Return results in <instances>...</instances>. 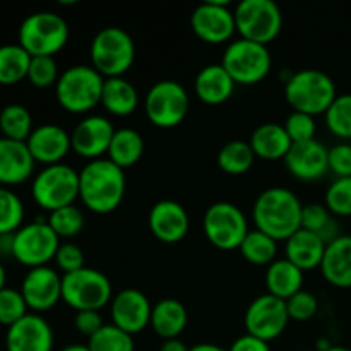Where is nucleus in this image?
<instances>
[{
  "mask_svg": "<svg viewBox=\"0 0 351 351\" xmlns=\"http://www.w3.org/2000/svg\"><path fill=\"white\" fill-rule=\"evenodd\" d=\"M326 351H351V348H348V346H336V345H331Z\"/></svg>",
  "mask_w": 351,
  "mask_h": 351,
  "instance_id": "nucleus-55",
  "label": "nucleus"
},
{
  "mask_svg": "<svg viewBox=\"0 0 351 351\" xmlns=\"http://www.w3.org/2000/svg\"><path fill=\"white\" fill-rule=\"evenodd\" d=\"M5 283H7V271L5 267H3V264L0 263V291H2L3 288H7Z\"/></svg>",
  "mask_w": 351,
  "mask_h": 351,
  "instance_id": "nucleus-53",
  "label": "nucleus"
},
{
  "mask_svg": "<svg viewBox=\"0 0 351 351\" xmlns=\"http://www.w3.org/2000/svg\"><path fill=\"white\" fill-rule=\"evenodd\" d=\"M91 351H136L134 336L113 324H105L95 336L88 339Z\"/></svg>",
  "mask_w": 351,
  "mask_h": 351,
  "instance_id": "nucleus-37",
  "label": "nucleus"
},
{
  "mask_svg": "<svg viewBox=\"0 0 351 351\" xmlns=\"http://www.w3.org/2000/svg\"><path fill=\"white\" fill-rule=\"evenodd\" d=\"M125 195V171L108 158L93 160L79 171V199L96 215L113 213Z\"/></svg>",
  "mask_w": 351,
  "mask_h": 351,
  "instance_id": "nucleus-2",
  "label": "nucleus"
},
{
  "mask_svg": "<svg viewBox=\"0 0 351 351\" xmlns=\"http://www.w3.org/2000/svg\"><path fill=\"white\" fill-rule=\"evenodd\" d=\"M34 202L45 211L72 206L79 197V171L65 163L45 167L31 184Z\"/></svg>",
  "mask_w": 351,
  "mask_h": 351,
  "instance_id": "nucleus-8",
  "label": "nucleus"
},
{
  "mask_svg": "<svg viewBox=\"0 0 351 351\" xmlns=\"http://www.w3.org/2000/svg\"><path fill=\"white\" fill-rule=\"evenodd\" d=\"M89 55L91 65L105 79L123 77L136 60V45L122 27L108 26L95 34Z\"/></svg>",
  "mask_w": 351,
  "mask_h": 351,
  "instance_id": "nucleus-5",
  "label": "nucleus"
},
{
  "mask_svg": "<svg viewBox=\"0 0 351 351\" xmlns=\"http://www.w3.org/2000/svg\"><path fill=\"white\" fill-rule=\"evenodd\" d=\"M329 149L319 141L293 144L290 153L285 158V167L291 177L300 182L321 180L329 171Z\"/></svg>",
  "mask_w": 351,
  "mask_h": 351,
  "instance_id": "nucleus-20",
  "label": "nucleus"
},
{
  "mask_svg": "<svg viewBox=\"0 0 351 351\" xmlns=\"http://www.w3.org/2000/svg\"><path fill=\"white\" fill-rule=\"evenodd\" d=\"M256 161L252 147L245 141H232L218 153V167L228 175H243Z\"/></svg>",
  "mask_w": 351,
  "mask_h": 351,
  "instance_id": "nucleus-36",
  "label": "nucleus"
},
{
  "mask_svg": "<svg viewBox=\"0 0 351 351\" xmlns=\"http://www.w3.org/2000/svg\"><path fill=\"white\" fill-rule=\"evenodd\" d=\"M191 27L195 36L209 45L228 41L235 34V16L228 0H208L191 14Z\"/></svg>",
  "mask_w": 351,
  "mask_h": 351,
  "instance_id": "nucleus-15",
  "label": "nucleus"
},
{
  "mask_svg": "<svg viewBox=\"0 0 351 351\" xmlns=\"http://www.w3.org/2000/svg\"><path fill=\"white\" fill-rule=\"evenodd\" d=\"M237 33L243 40L269 45L283 26V14L273 0H242L233 9Z\"/></svg>",
  "mask_w": 351,
  "mask_h": 351,
  "instance_id": "nucleus-10",
  "label": "nucleus"
},
{
  "mask_svg": "<svg viewBox=\"0 0 351 351\" xmlns=\"http://www.w3.org/2000/svg\"><path fill=\"white\" fill-rule=\"evenodd\" d=\"M153 305L146 295L136 288H125L112 298L110 314L112 324L129 335H139L151 324Z\"/></svg>",
  "mask_w": 351,
  "mask_h": 351,
  "instance_id": "nucleus-17",
  "label": "nucleus"
},
{
  "mask_svg": "<svg viewBox=\"0 0 351 351\" xmlns=\"http://www.w3.org/2000/svg\"><path fill=\"white\" fill-rule=\"evenodd\" d=\"M221 65L232 75L235 84L254 86L267 77L273 58L266 45L240 38L226 47Z\"/></svg>",
  "mask_w": 351,
  "mask_h": 351,
  "instance_id": "nucleus-9",
  "label": "nucleus"
},
{
  "mask_svg": "<svg viewBox=\"0 0 351 351\" xmlns=\"http://www.w3.org/2000/svg\"><path fill=\"white\" fill-rule=\"evenodd\" d=\"M336 84L326 72L317 69L298 71L285 82V98L293 112L322 115L336 99Z\"/></svg>",
  "mask_w": 351,
  "mask_h": 351,
  "instance_id": "nucleus-4",
  "label": "nucleus"
},
{
  "mask_svg": "<svg viewBox=\"0 0 351 351\" xmlns=\"http://www.w3.org/2000/svg\"><path fill=\"white\" fill-rule=\"evenodd\" d=\"M206 239L218 250H239L247 237L249 223L242 209L233 202L219 201L209 206L202 218Z\"/></svg>",
  "mask_w": 351,
  "mask_h": 351,
  "instance_id": "nucleus-12",
  "label": "nucleus"
},
{
  "mask_svg": "<svg viewBox=\"0 0 351 351\" xmlns=\"http://www.w3.org/2000/svg\"><path fill=\"white\" fill-rule=\"evenodd\" d=\"M24 204L16 192L0 187V235H12L23 226Z\"/></svg>",
  "mask_w": 351,
  "mask_h": 351,
  "instance_id": "nucleus-38",
  "label": "nucleus"
},
{
  "mask_svg": "<svg viewBox=\"0 0 351 351\" xmlns=\"http://www.w3.org/2000/svg\"><path fill=\"white\" fill-rule=\"evenodd\" d=\"M99 105L115 117H129L139 105V93L125 77L105 79Z\"/></svg>",
  "mask_w": 351,
  "mask_h": 351,
  "instance_id": "nucleus-30",
  "label": "nucleus"
},
{
  "mask_svg": "<svg viewBox=\"0 0 351 351\" xmlns=\"http://www.w3.org/2000/svg\"><path fill=\"white\" fill-rule=\"evenodd\" d=\"M304 204L298 195L287 187H271L257 195L252 208L256 230L266 233L276 242H287L302 228Z\"/></svg>",
  "mask_w": 351,
  "mask_h": 351,
  "instance_id": "nucleus-1",
  "label": "nucleus"
},
{
  "mask_svg": "<svg viewBox=\"0 0 351 351\" xmlns=\"http://www.w3.org/2000/svg\"><path fill=\"white\" fill-rule=\"evenodd\" d=\"M302 228L319 235L326 243H331L339 237L338 223L332 218L331 211L326 208V204H319V202H311V204L304 206Z\"/></svg>",
  "mask_w": 351,
  "mask_h": 351,
  "instance_id": "nucleus-35",
  "label": "nucleus"
},
{
  "mask_svg": "<svg viewBox=\"0 0 351 351\" xmlns=\"http://www.w3.org/2000/svg\"><path fill=\"white\" fill-rule=\"evenodd\" d=\"M247 335L256 336L263 341L271 343L280 338L290 322V315L287 311V302L264 293L254 298L245 311Z\"/></svg>",
  "mask_w": 351,
  "mask_h": 351,
  "instance_id": "nucleus-14",
  "label": "nucleus"
},
{
  "mask_svg": "<svg viewBox=\"0 0 351 351\" xmlns=\"http://www.w3.org/2000/svg\"><path fill=\"white\" fill-rule=\"evenodd\" d=\"M55 264H57L58 269L64 274H71L74 271L82 269L84 266V252L81 250V247L75 245L72 242H64L58 247L57 254H55Z\"/></svg>",
  "mask_w": 351,
  "mask_h": 351,
  "instance_id": "nucleus-46",
  "label": "nucleus"
},
{
  "mask_svg": "<svg viewBox=\"0 0 351 351\" xmlns=\"http://www.w3.org/2000/svg\"><path fill=\"white\" fill-rule=\"evenodd\" d=\"M27 149L36 163L45 167L62 163L69 151H72L71 134L57 123H43L31 132L26 141Z\"/></svg>",
  "mask_w": 351,
  "mask_h": 351,
  "instance_id": "nucleus-22",
  "label": "nucleus"
},
{
  "mask_svg": "<svg viewBox=\"0 0 351 351\" xmlns=\"http://www.w3.org/2000/svg\"><path fill=\"white\" fill-rule=\"evenodd\" d=\"M60 243V239L50 225L38 219L23 225L14 233L12 257L29 269L48 266V263L55 259Z\"/></svg>",
  "mask_w": 351,
  "mask_h": 351,
  "instance_id": "nucleus-13",
  "label": "nucleus"
},
{
  "mask_svg": "<svg viewBox=\"0 0 351 351\" xmlns=\"http://www.w3.org/2000/svg\"><path fill=\"white\" fill-rule=\"evenodd\" d=\"M108 276L93 267H82L62 276V300L75 312L96 311L112 304Z\"/></svg>",
  "mask_w": 351,
  "mask_h": 351,
  "instance_id": "nucleus-7",
  "label": "nucleus"
},
{
  "mask_svg": "<svg viewBox=\"0 0 351 351\" xmlns=\"http://www.w3.org/2000/svg\"><path fill=\"white\" fill-rule=\"evenodd\" d=\"M34 158L26 143L0 137V185L10 187L29 180L34 171Z\"/></svg>",
  "mask_w": 351,
  "mask_h": 351,
  "instance_id": "nucleus-23",
  "label": "nucleus"
},
{
  "mask_svg": "<svg viewBox=\"0 0 351 351\" xmlns=\"http://www.w3.org/2000/svg\"><path fill=\"white\" fill-rule=\"evenodd\" d=\"M31 55L19 43L0 47V86H14L27 79Z\"/></svg>",
  "mask_w": 351,
  "mask_h": 351,
  "instance_id": "nucleus-32",
  "label": "nucleus"
},
{
  "mask_svg": "<svg viewBox=\"0 0 351 351\" xmlns=\"http://www.w3.org/2000/svg\"><path fill=\"white\" fill-rule=\"evenodd\" d=\"M189 350L191 348H189L180 338L167 339V341H163V345L160 346V351H189Z\"/></svg>",
  "mask_w": 351,
  "mask_h": 351,
  "instance_id": "nucleus-50",
  "label": "nucleus"
},
{
  "mask_svg": "<svg viewBox=\"0 0 351 351\" xmlns=\"http://www.w3.org/2000/svg\"><path fill=\"white\" fill-rule=\"evenodd\" d=\"M285 130H287L291 143L302 144L315 139L317 125H315V119L312 115L302 112H291L288 115L287 122H285Z\"/></svg>",
  "mask_w": 351,
  "mask_h": 351,
  "instance_id": "nucleus-44",
  "label": "nucleus"
},
{
  "mask_svg": "<svg viewBox=\"0 0 351 351\" xmlns=\"http://www.w3.org/2000/svg\"><path fill=\"white\" fill-rule=\"evenodd\" d=\"M191 106L189 93L180 82L165 79L154 82L144 98L147 120L160 129H173L185 120Z\"/></svg>",
  "mask_w": 351,
  "mask_h": 351,
  "instance_id": "nucleus-11",
  "label": "nucleus"
},
{
  "mask_svg": "<svg viewBox=\"0 0 351 351\" xmlns=\"http://www.w3.org/2000/svg\"><path fill=\"white\" fill-rule=\"evenodd\" d=\"M112 122L103 115H89L74 127L71 134L72 151L86 160H101L108 153L110 143L113 139Z\"/></svg>",
  "mask_w": 351,
  "mask_h": 351,
  "instance_id": "nucleus-18",
  "label": "nucleus"
},
{
  "mask_svg": "<svg viewBox=\"0 0 351 351\" xmlns=\"http://www.w3.org/2000/svg\"><path fill=\"white\" fill-rule=\"evenodd\" d=\"M33 130V117L24 105L10 103L0 110V132L3 137L26 143Z\"/></svg>",
  "mask_w": 351,
  "mask_h": 351,
  "instance_id": "nucleus-33",
  "label": "nucleus"
},
{
  "mask_svg": "<svg viewBox=\"0 0 351 351\" xmlns=\"http://www.w3.org/2000/svg\"><path fill=\"white\" fill-rule=\"evenodd\" d=\"M149 230L160 242L177 243L189 233L191 219L184 206L171 199L156 202L147 216Z\"/></svg>",
  "mask_w": 351,
  "mask_h": 351,
  "instance_id": "nucleus-21",
  "label": "nucleus"
},
{
  "mask_svg": "<svg viewBox=\"0 0 351 351\" xmlns=\"http://www.w3.org/2000/svg\"><path fill=\"white\" fill-rule=\"evenodd\" d=\"M287 311L290 315V321L307 322L317 315L319 302L314 293L307 290H300L293 297L287 300Z\"/></svg>",
  "mask_w": 351,
  "mask_h": 351,
  "instance_id": "nucleus-45",
  "label": "nucleus"
},
{
  "mask_svg": "<svg viewBox=\"0 0 351 351\" xmlns=\"http://www.w3.org/2000/svg\"><path fill=\"white\" fill-rule=\"evenodd\" d=\"M235 81L221 64L206 65L199 71L194 81L195 96L206 105H223L235 93Z\"/></svg>",
  "mask_w": 351,
  "mask_h": 351,
  "instance_id": "nucleus-24",
  "label": "nucleus"
},
{
  "mask_svg": "<svg viewBox=\"0 0 351 351\" xmlns=\"http://www.w3.org/2000/svg\"><path fill=\"white\" fill-rule=\"evenodd\" d=\"M302 287H304V271L298 269L287 257L276 259L267 266L266 288L269 295L287 302L295 293L304 290Z\"/></svg>",
  "mask_w": 351,
  "mask_h": 351,
  "instance_id": "nucleus-29",
  "label": "nucleus"
},
{
  "mask_svg": "<svg viewBox=\"0 0 351 351\" xmlns=\"http://www.w3.org/2000/svg\"><path fill=\"white\" fill-rule=\"evenodd\" d=\"M53 329L40 314H27L5 332L7 351H53Z\"/></svg>",
  "mask_w": 351,
  "mask_h": 351,
  "instance_id": "nucleus-19",
  "label": "nucleus"
},
{
  "mask_svg": "<svg viewBox=\"0 0 351 351\" xmlns=\"http://www.w3.org/2000/svg\"><path fill=\"white\" fill-rule=\"evenodd\" d=\"M321 274L336 288H351V235H339L326 247Z\"/></svg>",
  "mask_w": 351,
  "mask_h": 351,
  "instance_id": "nucleus-25",
  "label": "nucleus"
},
{
  "mask_svg": "<svg viewBox=\"0 0 351 351\" xmlns=\"http://www.w3.org/2000/svg\"><path fill=\"white\" fill-rule=\"evenodd\" d=\"M103 84L105 77L93 65H72L58 77L55 96L65 112L81 115L101 103Z\"/></svg>",
  "mask_w": 351,
  "mask_h": 351,
  "instance_id": "nucleus-3",
  "label": "nucleus"
},
{
  "mask_svg": "<svg viewBox=\"0 0 351 351\" xmlns=\"http://www.w3.org/2000/svg\"><path fill=\"white\" fill-rule=\"evenodd\" d=\"M60 351H91L88 348V345H69L65 348H62Z\"/></svg>",
  "mask_w": 351,
  "mask_h": 351,
  "instance_id": "nucleus-54",
  "label": "nucleus"
},
{
  "mask_svg": "<svg viewBox=\"0 0 351 351\" xmlns=\"http://www.w3.org/2000/svg\"><path fill=\"white\" fill-rule=\"evenodd\" d=\"M326 247H328V243L321 237L308 232V230L300 228L287 240L285 252H287V259L305 273V271L321 267Z\"/></svg>",
  "mask_w": 351,
  "mask_h": 351,
  "instance_id": "nucleus-26",
  "label": "nucleus"
},
{
  "mask_svg": "<svg viewBox=\"0 0 351 351\" xmlns=\"http://www.w3.org/2000/svg\"><path fill=\"white\" fill-rule=\"evenodd\" d=\"M105 326L103 322V317L99 315V312L96 311H82V312H75L74 317V328L79 335L86 336V338H91L95 336L99 329Z\"/></svg>",
  "mask_w": 351,
  "mask_h": 351,
  "instance_id": "nucleus-48",
  "label": "nucleus"
},
{
  "mask_svg": "<svg viewBox=\"0 0 351 351\" xmlns=\"http://www.w3.org/2000/svg\"><path fill=\"white\" fill-rule=\"evenodd\" d=\"M58 77V65L53 57H31L29 71H27V81L34 88L47 89L51 86H57Z\"/></svg>",
  "mask_w": 351,
  "mask_h": 351,
  "instance_id": "nucleus-42",
  "label": "nucleus"
},
{
  "mask_svg": "<svg viewBox=\"0 0 351 351\" xmlns=\"http://www.w3.org/2000/svg\"><path fill=\"white\" fill-rule=\"evenodd\" d=\"M187 308L182 302L175 298H163L153 305L149 326L163 341L178 338L187 328Z\"/></svg>",
  "mask_w": 351,
  "mask_h": 351,
  "instance_id": "nucleus-28",
  "label": "nucleus"
},
{
  "mask_svg": "<svg viewBox=\"0 0 351 351\" xmlns=\"http://www.w3.org/2000/svg\"><path fill=\"white\" fill-rule=\"evenodd\" d=\"M17 43L31 57H53L69 41V24L55 12L29 14L21 23Z\"/></svg>",
  "mask_w": 351,
  "mask_h": 351,
  "instance_id": "nucleus-6",
  "label": "nucleus"
},
{
  "mask_svg": "<svg viewBox=\"0 0 351 351\" xmlns=\"http://www.w3.org/2000/svg\"><path fill=\"white\" fill-rule=\"evenodd\" d=\"M189 351H228V350H223L221 346L215 345V343H199V345H194Z\"/></svg>",
  "mask_w": 351,
  "mask_h": 351,
  "instance_id": "nucleus-52",
  "label": "nucleus"
},
{
  "mask_svg": "<svg viewBox=\"0 0 351 351\" xmlns=\"http://www.w3.org/2000/svg\"><path fill=\"white\" fill-rule=\"evenodd\" d=\"M21 293L34 314L50 311L62 300V276L50 266L34 267L24 276Z\"/></svg>",
  "mask_w": 351,
  "mask_h": 351,
  "instance_id": "nucleus-16",
  "label": "nucleus"
},
{
  "mask_svg": "<svg viewBox=\"0 0 351 351\" xmlns=\"http://www.w3.org/2000/svg\"><path fill=\"white\" fill-rule=\"evenodd\" d=\"M228 351H271L269 343L256 338V336L243 335L232 343Z\"/></svg>",
  "mask_w": 351,
  "mask_h": 351,
  "instance_id": "nucleus-49",
  "label": "nucleus"
},
{
  "mask_svg": "<svg viewBox=\"0 0 351 351\" xmlns=\"http://www.w3.org/2000/svg\"><path fill=\"white\" fill-rule=\"evenodd\" d=\"M144 139L137 130L123 127L115 130L108 147V160L122 170L134 167L143 158Z\"/></svg>",
  "mask_w": 351,
  "mask_h": 351,
  "instance_id": "nucleus-31",
  "label": "nucleus"
},
{
  "mask_svg": "<svg viewBox=\"0 0 351 351\" xmlns=\"http://www.w3.org/2000/svg\"><path fill=\"white\" fill-rule=\"evenodd\" d=\"M26 302H24L21 290H14V288H3L0 291V324L10 328L21 319L26 317L29 314Z\"/></svg>",
  "mask_w": 351,
  "mask_h": 351,
  "instance_id": "nucleus-41",
  "label": "nucleus"
},
{
  "mask_svg": "<svg viewBox=\"0 0 351 351\" xmlns=\"http://www.w3.org/2000/svg\"><path fill=\"white\" fill-rule=\"evenodd\" d=\"M326 125L339 139H351V93L338 95L328 112L324 113Z\"/></svg>",
  "mask_w": 351,
  "mask_h": 351,
  "instance_id": "nucleus-40",
  "label": "nucleus"
},
{
  "mask_svg": "<svg viewBox=\"0 0 351 351\" xmlns=\"http://www.w3.org/2000/svg\"><path fill=\"white\" fill-rule=\"evenodd\" d=\"M329 170L338 178L351 177V144H336L328 153Z\"/></svg>",
  "mask_w": 351,
  "mask_h": 351,
  "instance_id": "nucleus-47",
  "label": "nucleus"
},
{
  "mask_svg": "<svg viewBox=\"0 0 351 351\" xmlns=\"http://www.w3.org/2000/svg\"><path fill=\"white\" fill-rule=\"evenodd\" d=\"M302 351H312V350H302Z\"/></svg>",
  "mask_w": 351,
  "mask_h": 351,
  "instance_id": "nucleus-56",
  "label": "nucleus"
},
{
  "mask_svg": "<svg viewBox=\"0 0 351 351\" xmlns=\"http://www.w3.org/2000/svg\"><path fill=\"white\" fill-rule=\"evenodd\" d=\"M12 242L14 233L12 235H0V256L12 257Z\"/></svg>",
  "mask_w": 351,
  "mask_h": 351,
  "instance_id": "nucleus-51",
  "label": "nucleus"
},
{
  "mask_svg": "<svg viewBox=\"0 0 351 351\" xmlns=\"http://www.w3.org/2000/svg\"><path fill=\"white\" fill-rule=\"evenodd\" d=\"M326 208L335 216H351V177L336 178L326 192Z\"/></svg>",
  "mask_w": 351,
  "mask_h": 351,
  "instance_id": "nucleus-43",
  "label": "nucleus"
},
{
  "mask_svg": "<svg viewBox=\"0 0 351 351\" xmlns=\"http://www.w3.org/2000/svg\"><path fill=\"white\" fill-rule=\"evenodd\" d=\"M47 223L57 233L58 239H74L84 228V215L75 204L51 211Z\"/></svg>",
  "mask_w": 351,
  "mask_h": 351,
  "instance_id": "nucleus-39",
  "label": "nucleus"
},
{
  "mask_svg": "<svg viewBox=\"0 0 351 351\" xmlns=\"http://www.w3.org/2000/svg\"><path fill=\"white\" fill-rule=\"evenodd\" d=\"M249 144L256 158H263L267 161L285 160L287 154L290 153L291 146H293L287 130H285V125L273 122L257 127L250 136Z\"/></svg>",
  "mask_w": 351,
  "mask_h": 351,
  "instance_id": "nucleus-27",
  "label": "nucleus"
},
{
  "mask_svg": "<svg viewBox=\"0 0 351 351\" xmlns=\"http://www.w3.org/2000/svg\"><path fill=\"white\" fill-rule=\"evenodd\" d=\"M239 250L247 263L254 266H269L276 261L278 242L259 230H250Z\"/></svg>",
  "mask_w": 351,
  "mask_h": 351,
  "instance_id": "nucleus-34",
  "label": "nucleus"
}]
</instances>
